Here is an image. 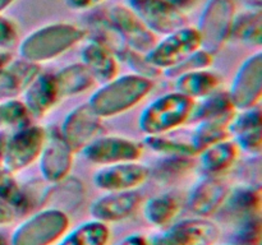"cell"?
<instances>
[{
  "mask_svg": "<svg viewBox=\"0 0 262 245\" xmlns=\"http://www.w3.org/2000/svg\"><path fill=\"white\" fill-rule=\"evenodd\" d=\"M84 40L86 31L76 23H48L33 30L19 41L18 56L41 65L60 58Z\"/></svg>",
  "mask_w": 262,
  "mask_h": 245,
  "instance_id": "6da1fadb",
  "label": "cell"
},
{
  "mask_svg": "<svg viewBox=\"0 0 262 245\" xmlns=\"http://www.w3.org/2000/svg\"><path fill=\"white\" fill-rule=\"evenodd\" d=\"M154 88V79L135 73L117 76L90 96L89 105L101 119L119 116L145 101Z\"/></svg>",
  "mask_w": 262,
  "mask_h": 245,
  "instance_id": "7a4b0ae2",
  "label": "cell"
},
{
  "mask_svg": "<svg viewBox=\"0 0 262 245\" xmlns=\"http://www.w3.org/2000/svg\"><path fill=\"white\" fill-rule=\"evenodd\" d=\"M194 100L173 91L148 102L138 117V127L145 135L174 133L189 122Z\"/></svg>",
  "mask_w": 262,
  "mask_h": 245,
  "instance_id": "3957f363",
  "label": "cell"
},
{
  "mask_svg": "<svg viewBox=\"0 0 262 245\" xmlns=\"http://www.w3.org/2000/svg\"><path fill=\"white\" fill-rule=\"evenodd\" d=\"M71 227L66 212L42 207L13 230L9 245H55Z\"/></svg>",
  "mask_w": 262,
  "mask_h": 245,
  "instance_id": "277c9868",
  "label": "cell"
},
{
  "mask_svg": "<svg viewBox=\"0 0 262 245\" xmlns=\"http://www.w3.org/2000/svg\"><path fill=\"white\" fill-rule=\"evenodd\" d=\"M235 14L234 0H207L196 26L201 36V47L214 55L223 50L230 41Z\"/></svg>",
  "mask_w": 262,
  "mask_h": 245,
  "instance_id": "5b68a950",
  "label": "cell"
},
{
  "mask_svg": "<svg viewBox=\"0 0 262 245\" xmlns=\"http://www.w3.org/2000/svg\"><path fill=\"white\" fill-rule=\"evenodd\" d=\"M48 129L38 124L25 125L9 133L2 166L10 173H22L37 162L45 144Z\"/></svg>",
  "mask_w": 262,
  "mask_h": 245,
  "instance_id": "8992f818",
  "label": "cell"
},
{
  "mask_svg": "<svg viewBox=\"0 0 262 245\" xmlns=\"http://www.w3.org/2000/svg\"><path fill=\"white\" fill-rule=\"evenodd\" d=\"M222 229L207 217H191L173 222L159 234L148 237L150 245H214Z\"/></svg>",
  "mask_w": 262,
  "mask_h": 245,
  "instance_id": "52a82bcc",
  "label": "cell"
},
{
  "mask_svg": "<svg viewBox=\"0 0 262 245\" xmlns=\"http://www.w3.org/2000/svg\"><path fill=\"white\" fill-rule=\"evenodd\" d=\"M199 48H201V36L196 26H183L158 40L146 54V58L154 66L165 71L178 65Z\"/></svg>",
  "mask_w": 262,
  "mask_h": 245,
  "instance_id": "ba28073f",
  "label": "cell"
},
{
  "mask_svg": "<svg viewBox=\"0 0 262 245\" xmlns=\"http://www.w3.org/2000/svg\"><path fill=\"white\" fill-rule=\"evenodd\" d=\"M84 160L97 166L140 161L143 144L123 135L101 134L82 150Z\"/></svg>",
  "mask_w": 262,
  "mask_h": 245,
  "instance_id": "9c48e42d",
  "label": "cell"
},
{
  "mask_svg": "<svg viewBox=\"0 0 262 245\" xmlns=\"http://www.w3.org/2000/svg\"><path fill=\"white\" fill-rule=\"evenodd\" d=\"M228 93L237 110L260 106L262 100V53L260 50L241 64Z\"/></svg>",
  "mask_w": 262,
  "mask_h": 245,
  "instance_id": "30bf717a",
  "label": "cell"
},
{
  "mask_svg": "<svg viewBox=\"0 0 262 245\" xmlns=\"http://www.w3.org/2000/svg\"><path fill=\"white\" fill-rule=\"evenodd\" d=\"M102 120L86 102L66 115L59 133L74 152L81 153L84 147L102 134Z\"/></svg>",
  "mask_w": 262,
  "mask_h": 245,
  "instance_id": "8fae6325",
  "label": "cell"
},
{
  "mask_svg": "<svg viewBox=\"0 0 262 245\" xmlns=\"http://www.w3.org/2000/svg\"><path fill=\"white\" fill-rule=\"evenodd\" d=\"M74 155L76 152L63 139L58 129H48L45 144L37 160L42 180L48 184H55L71 176Z\"/></svg>",
  "mask_w": 262,
  "mask_h": 245,
  "instance_id": "7c38bea8",
  "label": "cell"
},
{
  "mask_svg": "<svg viewBox=\"0 0 262 245\" xmlns=\"http://www.w3.org/2000/svg\"><path fill=\"white\" fill-rule=\"evenodd\" d=\"M151 168L140 161L99 166L92 176V183L100 190H137L150 178Z\"/></svg>",
  "mask_w": 262,
  "mask_h": 245,
  "instance_id": "4fadbf2b",
  "label": "cell"
},
{
  "mask_svg": "<svg viewBox=\"0 0 262 245\" xmlns=\"http://www.w3.org/2000/svg\"><path fill=\"white\" fill-rule=\"evenodd\" d=\"M106 14L130 50L147 54L158 42V35L127 5H113Z\"/></svg>",
  "mask_w": 262,
  "mask_h": 245,
  "instance_id": "5bb4252c",
  "label": "cell"
},
{
  "mask_svg": "<svg viewBox=\"0 0 262 245\" xmlns=\"http://www.w3.org/2000/svg\"><path fill=\"white\" fill-rule=\"evenodd\" d=\"M230 186L222 178L202 176L193 184L184 199V206L196 217H210L216 214L224 204Z\"/></svg>",
  "mask_w": 262,
  "mask_h": 245,
  "instance_id": "9a60e30c",
  "label": "cell"
},
{
  "mask_svg": "<svg viewBox=\"0 0 262 245\" xmlns=\"http://www.w3.org/2000/svg\"><path fill=\"white\" fill-rule=\"evenodd\" d=\"M141 206L142 195L138 190L107 191L92 202L89 211L91 218L109 225L130 218Z\"/></svg>",
  "mask_w": 262,
  "mask_h": 245,
  "instance_id": "2e32d148",
  "label": "cell"
},
{
  "mask_svg": "<svg viewBox=\"0 0 262 245\" xmlns=\"http://www.w3.org/2000/svg\"><path fill=\"white\" fill-rule=\"evenodd\" d=\"M138 17L156 35H168L187 26V15L171 7L168 0H125Z\"/></svg>",
  "mask_w": 262,
  "mask_h": 245,
  "instance_id": "e0dca14e",
  "label": "cell"
},
{
  "mask_svg": "<svg viewBox=\"0 0 262 245\" xmlns=\"http://www.w3.org/2000/svg\"><path fill=\"white\" fill-rule=\"evenodd\" d=\"M230 137L241 150L251 157L262 153V109L260 106L237 110L228 125Z\"/></svg>",
  "mask_w": 262,
  "mask_h": 245,
  "instance_id": "ac0fdd59",
  "label": "cell"
},
{
  "mask_svg": "<svg viewBox=\"0 0 262 245\" xmlns=\"http://www.w3.org/2000/svg\"><path fill=\"white\" fill-rule=\"evenodd\" d=\"M262 189L260 184L241 183L230 186L229 194L217 213H222L228 221L235 222L250 217L261 216Z\"/></svg>",
  "mask_w": 262,
  "mask_h": 245,
  "instance_id": "d6986e66",
  "label": "cell"
},
{
  "mask_svg": "<svg viewBox=\"0 0 262 245\" xmlns=\"http://www.w3.org/2000/svg\"><path fill=\"white\" fill-rule=\"evenodd\" d=\"M22 102L31 117H45L61 101L54 73L41 71L22 94Z\"/></svg>",
  "mask_w": 262,
  "mask_h": 245,
  "instance_id": "ffe728a7",
  "label": "cell"
},
{
  "mask_svg": "<svg viewBox=\"0 0 262 245\" xmlns=\"http://www.w3.org/2000/svg\"><path fill=\"white\" fill-rule=\"evenodd\" d=\"M241 153L242 152L232 138L209 145L197 155L202 176L224 179L234 170Z\"/></svg>",
  "mask_w": 262,
  "mask_h": 245,
  "instance_id": "44dd1931",
  "label": "cell"
},
{
  "mask_svg": "<svg viewBox=\"0 0 262 245\" xmlns=\"http://www.w3.org/2000/svg\"><path fill=\"white\" fill-rule=\"evenodd\" d=\"M41 73V66L30 61L13 58L0 71V101L22 96L31 82Z\"/></svg>",
  "mask_w": 262,
  "mask_h": 245,
  "instance_id": "7402d4cb",
  "label": "cell"
},
{
  "mask_svg": "<svg viewBox=\"0 0 262 245\" xmlns=\"http://www.w3.org/2000/svg\"><path fill=\"white\" fill-rule=\"evenodd\" d=\"M81 50V63L89 69L96 83H106L119 76L120 60L101 43L86 38Z\"/></svg>",
  "mask_w": 262,
  "mask_h": 245,
  "instance_id": "603a6c76",
  "label": "cell"
},
{
  "mask_svg": "<svg viewBox=\"0 0 262 245\" xmlns=\"http://www.w3.org/2000/svg\"><path fill=\"white\" fill-rule=\"evenodd\" d=\"M84 198V186L81 180L68 176L55 184H48L41 206L56 208L69 214L78 208Z\"/></svg>",
  "mask_w": 262,
  "mask_h": 245,
  "instance_id": "cb8c5ba5",
  "label": "cell"
},
{
  "mask_svg": "<svg viewBox=\"0 0 262 245\" xmlns=\"http://www.w3.org/2000/svg\"><path fill=\"white\" fill-rule=\"evenodd\" d=\"M235 112L237 109L233 105L228 91L220 88L194 102L189 122L196 124L200 121H224L229 124Z\"/></svg>",
  "mask_w": 262,
  "mask_h": 245,
  "instance_id": "d4e9b609",
  "label": "cell"
},
{
  "mask_svg": "<svg viewBox=\"0 0 262 245\" xmlns=\"http://www.w3.org/2000/svg\"><path fill=\"white\" fill-rule=\"evenodd\" d=\"M173 81L174 91L197 101L222 88L223 77L210 68L181 74Z\"/></svg>",
  "mask_w": 262,
  "mask_h": 245,
  "instance_id": "484cf974",
  "label": "cell"
},
{
  "mask_svg": "<svg viewBox=\"0 0 262 245\" xmlns=\"http://www.w3.org/2000/svg\"><path fill=\"white\" fill-rule=\"evenodd\" d=\"M83 28L86 31V38L104 45L122 61L123 56L127 53L128 46L125 45L124 40L114 24L110 22L106 12H95L94 14L90 15L87 26Z\"/></svg>",
  "mask_w": 262,
  "mask_h": 245,
  "instance_id": "4316f807",
  "label": "cell"
},
{
  "mask_svg": "<svg viewBox=\"0 0 262 245\" xmlns=\"http://www.w3.org/2000/svg\"><path fill=\"white\" fill-rule=\"evenodd\" d=\"M184 202L177 194L163 193L142 203V214L146 221L159 229H165L176 221Z\"/></svg>",
  "mask_w": 262,
  "mask_h": 245,
  "instance_id": "83f0119b",
  "label": "cell"
},
{
  "mask_svg": "<svg viewBox=\"0 0 262 245\" xmlns=\"http://www.w3.org/2000/svg\"><path fill=\"white\" fill-rule=\"evenodd\" d=\"M61 100L81 96L95 86L96 81L83 63H72L54 73Z\"/></svg>",
  "mask_w": 262,
  "mask_h": 245,
  "instance_id": "f1b7e54d",
  "label": "cell"
},
{
  "mask_svg": "<svg viewBox=\"0 0 262 245\" xmlns=\"http://www.w3.org/2000/svg\"><path fill=\"white\" fill-rule=\"evenodd\" d=\"M261 47L262 45V10L261 7H247L235 14L230 41Z\"/></svg>",
  "mask_w": 262,
  "mask_h": 245,
  "instance_id": "f546056e",
  "label": "cell"
},
{
  "mask_svg": "<svg viewBox=\"0 0 262 245\" xmlns=\"http://www.w3.org/2000/svg\"><path fill=\"white\" fill-rule=\"evenodd\" d=\"M110 236L109 225L91 218L68 230L55 245H107Z\"/></svg>",
  "mask_w": 262,
  "mask_h": 245,
  "instance_id": "4dcf8cb0",
  "label": "cell"
},
{
  "mask_svg": "<svg viewBox=\"0 0 262 245\" xmlns=\"http://www.w3.org/2000/svg\"><path fill=\"white\" fill-rule=\"evenodd\" d=\"M143 145L163 157H197L191 139H181L169 134L145 135Z\"/></svg>",
  "mask_w": 262,
  "mask_h": 245,
  "instance_id": "1f68e13d",
  "label": "cell"
},
{
  "mask_svg": "<svg viewBox=\"0 0 262 245\" xmlns=\"http://www.w3.org/2000/svg\"><path fill=\"white\" fill-rule=\"evenodd\" d=\"M0 202L12 207L17 214L31 211L25 188L17 180L15 174L0 165Z\"/></svg>",
  "mask_w": 262,
  "mask_h": 245,
  "instance_id": "d6a6232c",
  "label": "cell"
},
{
  "mask_svg": "<svg viewBox=\"0 0 262 245\" xmlns=\"http://www.w3.org/2000/svg\"><path fill=\"white\" fill-rule=\"evenodd\" d=\"M196 157H163L156 167L150 171L158 183L173 184L188 175L196 166Z\"/></svg>",
  "mask_w": 262,
  "mask_h": 245,
  "instance_id": "836d02e7",
  "label": "cell"
},
{
  "mask_svg": "<svg viewBox=\"0 0 262 245\" xmlns=\"http://www.w3.org/2000/svg\"><path fill=\"white\" fill-rule=\"evenodd\" d=\"M228 125L229 124L224 121L196 122L193 130H192V134L189 135V139H191L197 155L214 143L232 138L229 130H228Z\"/></svg>",
  "mask_w": 262,
  "mask_h": 245,
  "instance_id": "e575fe53",
  "label": "cell"
},
{
  "mask_svg": "<svg viewBox=\"0 0 262 245\" xmlns=\"http://www.w3.org/2000/svg\"><path fill=\"white\" fill-rule=\"evenodd\" d=\"M31 115L22 100L10 99L0 101V130L13 132L31 122Z\"/></svg>",
  "mask_w": 262,
  "mask_h": 245,
  "instance_id": "d590c367",
  "label": "cell"
},
{
  "mask_svg": "<svg viewBox=\"0 0 262 245\" xmlns=\"http://www.w3.org/2000/svg\"><path fill=\"white\" fill-rule=\"evenodd\" d=\"M215 55L211 54L210 51L205 50V48H199L194 51L193 54L184 59L183 61L176 65L174 68L168 69V70L163 71L164 76L166 78L174 79L178 76L184 73H189V71H196V70H204V69H210L214 65Z\"/></svg>",
  "mask_w": 262,
  "mask_h": 245,
  "instance_id": "8d00e7d4",
  "label": "cell"
},
{
  "mask_svg": "<svg viewBox=\"0 0 262 245\" xmlns=\"http://www.w3.org/2000/svg\"><path fill=\"white\" fill-rule=\"evenodd\" d=\"M230 242L237 245H261L262 221L261 216L250 217L235 222Z\"/></svg>",
  "mask_w": 262,
  "mask_h": 245,
  "instance_id": "74e56055",
  "label": "cell"
},
{
  "mask_svg": "<svg viewBox=\"0 0 262 245\" xmlns=\"http://www.w3.org/2000/svg\"><path fill=\"white\" fill-rule=\"evenodd\" d=\"M122 61H124L132 73L138 74V76L146 77L150 79H156L160 76H163V71L154 66L146 58V54H140L137 51H133L128 48L127 53L123 56Z\"/></svg>",
  "mask_w": 262,
  "mask_h": 245,
  "instance_id": "f35d334b",
  "label": "cell"
},
{
  "mask_svg": "<svg viewBox=\"0 0 262 245\" xmlns=\"http://www.w3.org/2000/svg\"><path fill=\"white\" fill-rule=\"evenodd\" d=\"M19 28L14 19L0 14V51H12L19 43Z\"/></svg>",
  "mask_w": 262,
  "mask_h": 245,
  "instance_id": "ab89813d",
  "label": "cell"
},
{
  "mask_svg": "<svg viewBox=\"0 0 262 245\" xmlns=\"http://www.w3.org/2000/svg\"><path fill=\"white\" fill-rule=\"evenodd\" d=\"M104 2L105 0H66V4L76 12H87V10H94Z\"/></svg>",
  "mask_w": 262,
  "mask_h": 245,
  "instance_id": "60d3db41",
  "label": "cell"
},
{
  "mask_svg": "<svg viewBox=\"0 0 262 245\" xmlns=\"http://www.w3.org/2000/svg\"><path fill=\"white\" fill-rule=\"evenodd\" d=\"M17 218V212L8 204L0 202V227L9 226Z\"/></svg>",
  "mask_w": 262,
  "mask_h": 245,
  "instance_id": "b9f144b4",
  "label": "cell"
},
{
  "mask_svg": "<svg viewBox=\"0 0 262 245\" xmlns=\"http://www.w3.org/2000/svg\"><path fill=\"white\" fill-rule=\"evenodd\" d=\"M115 245H150L148 241V236H145L143 234H130L128 236L123 237L118 244Z\"/></svg>",
  "mask_w": 262,
  "mask_h": 245,
  "instance_id": "7bdbcfd3",
  "label": "cell"
},
{
  "mask_svg": "<svg viewBox=\"0 0 262 245\" xmlns=\"http://www.w3.org/2000/svg\"><path fill=\"white\" fill-rule=\"evenodd\" d=\"M199 0H168L169 4L173 8H176L178 12L183 13L187 15V13L191 12L194 7H196Z\"/></svg>",
  "mask_w": 262,
  "mask_h": 245,
  "instance_id": "ee69618b",
  "label": "cell"
},
{
  "mask_svg": "<svg viewBox=\"0 0 262 245\" xmlns=\"http://www.w3.org/2000/svg\"><path fill=\"white\" fill-rule=\"evenodd\" d=\"M8 135H9V132H4V130H0V165H2L3 156H4L5 145H7Z\"/></svg>",
  "mask_w": 262,
  "mask_h": 245,
  "instance_id": "f6af8a7d",
  "label": "cell"
},
{
  "mask_svg": "<svg viewBox=\"0 0 262 245\" xmlns=\"http://www.w3.org/2000/svg\"><path fill=\"white\" fill-rule=\"evenodd\" d=\"M13 59V55L10 51H0V71L5 68L8 63Z\"/></svg>",
  "mask_w": 262,
  "mask_h": 245,
  "instance_id": "bcb514c9",
  "label": "cell"
},
{
  "mask_svg": "<svg viewBox=\"0 0 262 245\" xmlns=\"http://www.w3.org/2000/svg\"><path fill=\"white\" fill-rule=\"evenodd\" d=\"M14 2L15 0H0V14H2L7 8H9Z\"/></svg>",
  "mask_w": 262,
  "mask_h": 245,
  "instance_id": "7dc6e473",
  "label": "cell"
},
{
  "mask_svg": "<svg viewBox=\"0 0 262 245\" xmlns=\"http://www.w3.org/2000/svg\"><path fill=\"white\" fill-rule=\"evenodd\" d=\"M0 245H9V240H7V237L0 232Z\"/></svg>",
  "mask_w": 262,
  "mask_h": 245,
  "instance_id": "c3c4849f",
  "label": "cell"
},
{
  "mask_svg": "<svg viewBox=\"0 0 262 245\" xmlns=\"http://www.w3.org/2000/svg\"><path fill=\"white\" fill-rule=\"evenodd\" d=\"M214 245H237V244H234V242H228V244H214Z\"/></svg>",
  "mask_w": 262,
  "mask_h": 245,
  "instance_id": "681fc988",
  "label": "cell"
}]
</instances>
